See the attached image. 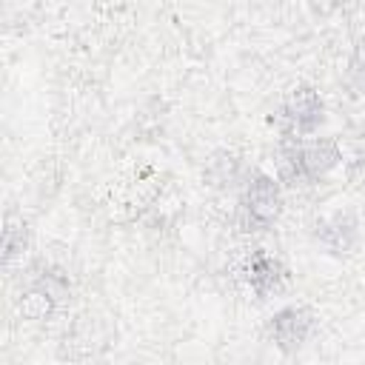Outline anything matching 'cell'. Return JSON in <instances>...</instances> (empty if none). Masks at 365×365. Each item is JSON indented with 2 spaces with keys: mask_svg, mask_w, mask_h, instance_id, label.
Returning a JSON list of instances; mask_svg holds the SVG:
<instances>
[{
  "mask_svg": "<svg viewBox=\"0 0 365 365\" xmlns=\"http://www.w3.org/2000/svg\"><path fill=\"white\" fill-rule=\"evenodd\" d=\"M279 188L277 182L268 177V174H254V180L248 182L245 188V197H242V214H245V225L254 228V231H262L268 228L277 214H279Z\"/></svg>",
  "mask_w": 365,
  "mask_h": 365,
  "instance_id": "3",
  "label": "cell"
},
{
  "mask_svg": "<svg viewBox=\"0 0 365 365\" xmlns=\"http://www.w3.org/2000/svg\"><path fill=\"white\" fill-rule=\"evenodd\" d=\"M322 111H325L322 97L314 88L302 86V88H294L291 97L282 103L279 123H282V128H285L288 137L302 140L305 134H314L317 131V125L322 123Z\"/></svg>",
  "mask_w": 365,
  "mask_h": 365,
  "instance_id": "2",
  "label": "cell"
},
{
  "mask_svg": "<svg viewBox=\"0 0 365 365\" xmlns=\"http://www.w3.org/2000/svg\"><path fill=\"white\" fill-rule=\"evenodd\" d=\"M282 279H285V271H282V265L274 257L257 254L251 259V265H248V282L257 291V297H268V294L279 291Z\"/></svg>",
  "mask_w": 365,
  "mask_h": 365,
  "instance_id": "5",
  "label": "cell"
},
{
  "mask_svg": "<svg viewBox=\"0 0 365 365\" xmlns=\"http://www.w3.org/2000/svg\"><path fill=\"white\" fill-rule=\"evenodd\" d=\"M336 163V148L331 143H302L297 140L285 154H282V174L288 180H317Z\"/></svg>",
  "mask_w": 365,
  "mask_h": 365,
  "instance_id": "1",
  "label": "cell"
},
{
  "mask_svg": "<svg viewBox=\"0 0 365 365\" xmlns=\"http://www.w3.org/2000/svg\"><path fill=\"white\" fill-rule=\"evenodd\" d=\"M268 331H271V336H274V342L279 348L297 351L308 339V334H311V314L305 308H297V305L282 308V311H277L271 317Z\"/></svg>",
  "mask_w": 365,
  "mask_h": 365,
  "instance_id": "4",
  "label": "cell"
}]
</instances>
